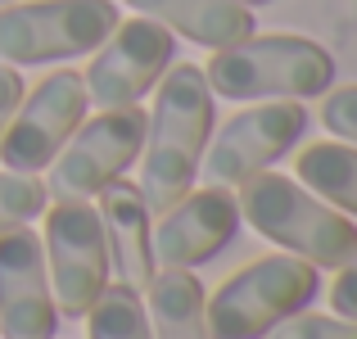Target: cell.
<instances>
[{
  "label": "cell",
  "mask_w": 357,
  "mask_h": 339,
  "mask_svg": "<svg viewBox=\"0 0 357 339\" xmlns=\"http://www.w3.org/2000/svg\"><path fill=\"white\" fill-rule=\"evenodd\" d=\"M127 5L163 23L172 36H185V41L208 45V50L253 36V9H244L240 0H127Z\"/></svg>",
  "instance_id": "5bb4252c"
},
{
  "label": "cell",
  "mask_w": 357,
  "mask_h": 339,
  "mask_svg": "<svg viewBox=\"0 0 357 339\" xmlns=\"http://www.w3.org/2000/svg\"><path fill=\"white\" fill-rule=\"evenodd\" d=\"M118 23V0H18L0 9V63L23 68L96 54Z\"/></svg>",
  "instance_id": "5b68a950"
},
{
  "label": "cell",
  "mask_w": 357,
  "mask_h": 339,
  "mask_svg": "<svg viewBox=\"0 0 357 339\" xmlns=\"http://www.w3.org/2000/svg\"><path fill=\"white\" fill-rule=\"evenodd\" d=\"M145 145V109L122 105L105 109L100 118H82V127L68 136V145L50 158L45 195L54 199H96L109 181H118L136 163Z\"/></svg>",
  "instance_id": "52a82bcc"
},
{
  "label": "cell",
  "mask_w": 357,
  "mask_h": 339,
  "mask_svg": "<svg viewBox=\"0 0 357 339\" xmlns=\"http://www.w3.org/2000/svg\"><path fill=\"white\" fill-rule=\"evenodd\" d=\"M267 339H357L353 317H321V312H294L280 326H271Z\"/></svg>",
  "instance_id": "d6986e66"
},
{
  "label": "cell",
  "mask_w": 357,
  "mask_h": 339,
  "mask_svg": "<svg viewBox=\"0 0 357 339\" xmlns=\"http://www.w3.org/2000/svg\"><path fill=\"white\" fill-rule=\"evenodd\" d=\"M244 9H258V5H271V0H240Z\"/></svg>",
  "instance_id": "603a6c76"
},
{
  "label": "cell",
  "mask_w": 357,
  "mask_h": 339,
  "mask_svg": "<svg viewBox=\"0 0 357 339\" xmlns=\"http://www.w3.org/2000/svg\"><path fill=\"white\" fill-rule=\"evenodd\" d=\"M321 122L331 136L349 140V145H357V86H340L326 96L321 105Z\"/></svg>",
  "instance_id": "ffe728a7"
},
{
  "label": "cell",
  "mask_w": 357,
  "mask_h": 339,
  "mask_svg": "<svg viewBox=\"0 0 357 339\" xmlns=\"http://www.w3.org/2000/svg\"><path fill=\"white\" fill-rule=\"evenodd\" d=\"M86 82L82 73H45L32 91H23L14 118H9L5 136H0V163L9 172H41L50 158L68 145V136L86 118Z\"/></svg>",
  "instance_id": "ba28073f"
},
{
  "label": "cell",
  "mask_w": 357,
  "mask_h": 339,
  "mask_svg": "<svg viewBox=\"0 0 357 339\" xmlns=\"http://www.w3.org/2000/svg\"><path fill=\"white\" fill-rule=\"evenodd\" d=\"M172 59H176V36L163 23L136 14L131 23H118L105 36V45L82 73V82H86V96L100 109L140 105L158 86V77L167 73Z\"/></svg>",
  "instance_id": "9c48e42d"
},
{
  "label": "cell",
  "mask_w": 357,
  "mask_h": 339,
  "mask_svg": "<svg viewBox=\"0 0 357 339\" xmlns=\"http://www.w3.org/2000/svg\"><path fill=\"white\" fill-rule=\"evenodd\" d=\"M45 181H36V172H0V235L14 226H32V218L45 213Z\"/></svg>",
  "instance_id": "ac0fdd59"
},
{
  "label": "cell",
  "mask_w": 357,
  "mask_h": 339,
  "mask_svg": "<svg viewBox=\"0 0 357 339\" xmlns=\"http://www.w3.org/2000/svg\"><path fill=\"white\" fill-rule=\"evenodd\" d=\"M335 271H340V276H335V285H331V308H335V317H353L357 322V244Z\"/></svg>",
  "instance_id": "44dd1931"
},
{
  "label": "cell",
  "mask_w": 357,
  "mask_h": 339,
  "mask_svg": "<svg viewBox=\"0 0 357 339\" xmlns=\"http://www.w3.org/2000/svg\"><path fill=\"white\" fill-rule=\"evenodd\" d=\"M236 204H240V218L258 235H267L271 244H280L294 258L312 262L317 271H335L357 244V226L349 213L317 199L298 176L262 167L249 181H240Z\"/></svg>",
  "instance_id": "7a4b0ae2"
},
{
  "label": "cell",
  "mask_w": 357,
  "mask_h": 339,
  "mask_svg": "<svg viewBox=\"0 0 357 339\" xmlns=\"http://www.w3.org/2000/svg\"><path fill=\"white\" fill-rule=\"evenodd\" d=\"M294 172L317 199L357 218V145H349V140H317V145H307L298 154Z\"/></svg>",
  "instance_id": "2e32d148"
},
{
  "label": "cell",
  "mask_w": 357,
  "mask_h": 339,
  "mask_svg": "<svg viewBox=\"0 0 357 339\" xmlns=\"http://www.w3.org/2000/svg\"><path fill=\"white\" fill-rule=\"evenodd\" d=\"M41 244H45L54 308H59L63 322H82L114 276L100 213L86 199H54V209L45 213Z\"/></svg>",
  "instance_id": "8992f818"
},
{
  "label": "cell",
  "mask_w": 357,
  "mask_h": 339,
  "mask_svg": "<svg viewBox=\"0 0 357 339\" xmlns=\"http://www.w3.org/2000/svg\"><path fill=\"white\" fill-rule=\"evenodd\" d=\"M307 127V109L298 100H262V105L236 113L227 127L218 131L208 149H204V172L213 186H240L253 172L271 167L280 154L298 145Z\"/></svg>",
  "instance_id": "30bf717a"
},
{
  "label": "cell",
  "mask_w": 357,
  "mask_h": 339,
  "mask_svg": "<svg viewBox=\"0 0 357 339\" xmlns=\"http://www.w3.org/2000/svg\"><path fill=\"white\" fill-rule=\"evenodd\" d=\"M145 312L154 339H208L204 285L190 267H158L145 285Z\"/></svg>",
  "instance_id": "9a60e30c"
},
{
  "label": "cell",
  "mask_w": 357,
  "mask_h": 339,
  "mask_svg": "<svg viewBox=\"0 0 357 339\" xmlns=\"http://www.w3.org/2000/svg\"><path fill=\"white\" fill-rule=\"evenodd\" d=\"M240 231V204L231 186H204L185 190L154 222V262L158 267H199L218 258Z\"/></svg>",
  "instance_id": "7c38bea8"
},
{
  "label": "cell",
  "mask_w": 357,
  "mask_h": 339,
  "mask_svg": "<svg viewBox=\"0 0 357 339\" xmlns=\"http://www.w3.org/2000/svg\"><path fill=\"white\" fill-rule=\"evenodd\" d=\"M82 322H86L91 339H154L140 289L122 285V280H109L105 294L91 303V312L82 317Z\"/></svg>",
  "instance_id": "e0dca14e"
},
{
  "label": "cell",
  "mask_w": 357,
  "mask_h": 339,
  "mask_svg": "<svg viewBox=\"0 0 357 339\" xmlns=\"http://www.w3.org/2000/svg\"><path fill=\"white\" fill-rule=\"evenodd\" d=\"M321 280L317 267L294 253H267L240 267L218 285V294L204 299L208 339H267L271 326L303 312L317 299Z\"/></svg>",
  "instance_id": "277c9868"
},
{
  "label": "cell",
  "mask_w": 357,
  "mask_h": 339,
  "mask_svg": "<svg viewBox=\"0 0 357 339\" xmlns=\"http://www.w3.org/2000/svg\"><path fill=\"white\" fill-rule=\"evenodd\" d=\"M100 226H105V244H109V267L122 285L145 289L149 276L158 271L154 262V213H149L140 186L131 181H109L100 190Z\"/></svg>",
  "instance_id": "4fadbf2b"
},
{
  "label": "cell",
  "mask_w": 357,
  "mask_h": 339,
  "mask_svg": "<svg viewBox=\"0 0 357 339\" xmlns=\"http://www.w3.org/2000/svg\"><path fill=\"white\" fill-rule=\"evenodd\" d=\"M54 308L45 244L32 226H14L0 235V335L5 339H54Z\"/></svg>",
  "instance_id": "8fae6325"
},
{
  "label": "cell",
  "mask_w": 357,
  "mask_h": 339,
  "mask_svg": "<svg viewBox=\"0 0 357 339\" xmlns=\"http://www.w3.org/2000/svg\"><path fill=\"white\" fill-rule=\"evenodd\" d=\"M213 96L227 100H312L335 82V59L326 45L294 32L244 36L236 45L213 50L208 68Z\"/></svg>",
  "instance_id": "3957f363"
},
{
  "label": "cell",
  "mask_w": 357,
  "mask_h": 339,
  "mask_svg": "<svg viewBox=\"0 0 357 339\" xmlns=\"http://www.w3.org/2000/svg\"><path fill=\"white\" fill-rule=\"evenodd\" d=\"M213 136V86L199 63H167L158 77L154 109L145 113V167H140V195L149 213H167L195 186L204 149Z\"/></svg>",
  "instance_id": "6da1fadb"
},
{
  "label": "cell",
  "mask_w": 357,
  "mask_h": 339,
  "mask_svg": "<svg viewBox=\"0 0 357 339\" xmlns=\"http://www.w3.org/2000/svg\"><path fill=\"white\" fill-rule=\"evenodd\" d=\"M18 100H23V77H18V68L0 63V136H5V127H9V118H14Z\"/></svg>",
  "instance_id": "7402d4cb"
}]
</instances>
